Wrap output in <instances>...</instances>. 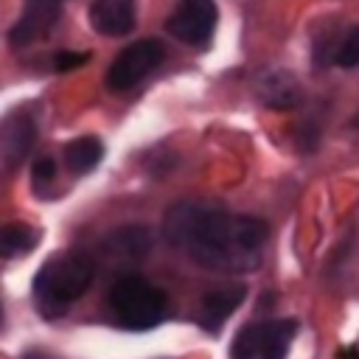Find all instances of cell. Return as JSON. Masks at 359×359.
Returning a JSON list of instances; mask_svg holds the SVG:
<instances>
[{"label":"cell","mask_w":359,"mask_h":359,"mask_svg":"<svg viewBox=\"0 0 359 359\" xmlns=\"http://www.w3.org/2000/svg\"><path fill=\"white\" fill-rule=\"evenodd\" d=\"M163 236L194 264L224 275H241L261 264L269 230L266 222L255 216L180 202L165 213Z\"/></svg>","instance_id":"obj_1"},{"label":"cell","mask_w":359,"mask_h":359,"mask_svg":"<svg viewBox=\"0 0 359 359\" xmlns=\"http://www.w3.org/2000/svg\"><path fill=\"white\" fill-rule=\"evenodd\" d=\"M95 266L90 258L76 252H59L45 261L34 278V300L39 314L59 317L65 314L73 300H79L93 283Z\"/></svg>","instance_id":"obj_2"},{"label":"cell","mask_w":359,"mask_h":359,"mask_svg":"<svg viewBox=\"0 0 359 359\" xmlns=\"http://www.w3.org/2000/svg\"><path fill=\"white\" fill-rule=\"evenodd\" d=\"M109 309L121 325L146 331V328H154L165 317L168 300H165V292L151 286L146 278L123 275L109 289Z\"/></svg>","instance_id":"obj_3"},{"label":"cell","mask_w":359,"mask_h":359,"mask_svg":"<svg viewBox=\"0 0 359 359\" xmlns=\"http://www.w3.org/2000/svg\"><path fill=\"white\" fill-rule=\"evenodd\" d=\"M297 323L294 320H269V323H252L244 325L230 345L233 359H283L292 339H294Z\"/></svg>","instance_id":"obj_4"},{"label":"cell","mask_w":359,"mask_h":359,"mask_svg":"<svg viewBox=\"0 0 359 359\" xmlns=\"http://www.w3.org/2000/svg\"><path fill=\"white\" fill-rule=\"evenodd\" d=\"M165 56L163 42L157 39H140L118 53V59L107 70V87L112 93H126L135 84H140Z\"/></svg>","instance_id":"obj_5"},{"label":"cell","mask_w":359,"mask_h":359,"mask_svg":"<svg viewBox=\"0 0 359 359\" xmlns=\"http://www.w3.org/2000/svg\"><path fill=\"white\" fill-rule=\"evenodd\" d=\"M216 20L219 11L213 0H182L168 17L165 28L185 45H208L216 31Z\"/></svg>","instance_id":"obj_6"},{"label":"cell","mask_w":359,"mask_h":359,"mask_svg":"<svg viewBox=\"0 0 359 359\" xmlns=\"http://www.w3.org/2000/svg\"><path fill=\"white\" fill-rule=\"evenodd\" d=\"M151 247V236L146 227H121L115 233H109L101 241V258L107 264H135L140 261Z\"/></svg>","instance_id":"obj_7"},{"label":"cell","mask_w":359,"mask_h":359,"mask_svg":"<svg viewBox=\"0 0 359 359\" xmlns=\"http://www.w3.org/2000/svg\"><path fill=\"white\" fill-rule=\"evenodd\" d=\"M90 25L104 36H123L135 25V0H93Z\"/></svg>","instance_id":"obj_8"},{"label":"cell","mask_w":359,"mask_h":359,"mask_svg":"<svg viewBox=\"0 0 359 359\" xmlns=\"http://www.w3.org/2000/svg\"><path fill=\"white\" fill-rule=\"evenodd\" d=\"M244 297H247V289L241 283H230V286H219V289L208 292L199 306V325L208 328L210 334H216L219 325L241 306Z\"/></svg>","instance_id":"obj_9"},{"label":"cell","mask_w":359,"mask_h":359,"mask_svg":"<svg viewBox=\"0 0 359 359\" xmlns=\"http://www.w3.org/2000/svg\"><path fill=\"white\" fill-rule=\"evenodd\" d=\"M255 90L261 95V101L272 109H289L300 101V84L292 73L286 70H266L258 76Z\"/></svg>","instance_id":"obj_10"},{"label":"cell","mask_w":359,"mask_h":359,"mask_svg":"<svg viewBox=\"0 0 359 359\" xmlns=\"http://www.w3.org/2000/svg\"><path fill=\"white\" fill-rule=\"evenodd\" d=\"M34 137H36V129H34V121H31L28 115H11V118L3 123L0 151H3L6 168H14V165L31 151Z\"/></svg>","instance_id":"obj_11"},{"label":"cell","mask_w":359,"mask_h":359,"mask_svg":"<svg viewBox=\"0 0 359 359\" xmlns=\"http://www.w3.org/2000/svg\"><path fill=\"white\" fill-rule=\"evenodd\" d=\"M56 14H59V8H56L53 0H31L28 3V11L11 28V42L14 45H25V42L36 39L39 34L48 31V25L56 20Z\"/></svg>","instance_id":"obj_12"},{"label":"cell","mask_w":359,"mask_h":359,"mask_svg":"<svg viewBox=\"0 0 359 359\" xmlns=\"http://www.w3.org/2000/svg\"><path fill=\"white\" fill-rule=\"evenodd\" d=\"M104 157V146L98 137H76L65 146V163L73 174H87L93 171Z\"/></svg>","instance_id":"obj_13"},{"label":"cell","mask_w":359,"mask_h":359,"mask_svg":"<svg viewBox=\"0 0 359 359\" xmlns=\"http://www.w3.org/2000/svg\"><path fill=\"white\" fill-rule=\"evenodd\" d=\"M36 241H39V233L31 224H20V222L3 227V233H0V250H3L6 258H14V255H22V252L34 250Z\"/></svg>","instance_id":"obj_14"},{"label":"cell","mask_w":359,"mask_h":359,"mask_svg":"<svg viewBox=\"0 0 359 359\" xmlns=\"http://www.w3.org/2000/svg\"><path fill=\"white\" fill-rule=\"evenodd\" d=\"M337 65H342V67H359V28H353L342 39V45L337 50Z\"/></svg>","instance_id":"obj_15"},{"label":"cell","mask_w":359,"mask_h":359,"mask_svg":"<svg viewBox=\"0 0 359 359\" xmlns=\"http://www.w3.org/2000/svg\"><path fill=\"white\" fill-rule=\"evenodd\" d=\"M53 171H56L53 160H50V157H39V160L34 163V171H31V177H34V185L50 182V180H53Z\"/></svg>","instance_id":"obj_16"},{"label":"cell","mask_w":359,"mask_h":359,"mask_svg":"<svg viewBox=\"0 0 359 359\" xmlns=\"http://www.w3.org/2000/svg\"><path fill=\"white\" fill-rule=\"evenodd\" d=\"M87 62V53H70V50H62V53H56V70H73V67H79V65H84Z\"/></svg>","instance_id":"obj_17"},{"label":"cell","mask_w":359,"mask_h":359,"mask_svg":"<svg viewBox=\"0 0 359 359\" xmlns=\"http://www.w3.org/2000/svg\"><path fill=\"white\" fill-rule=\"evenodd\" d=\"M28 359H48V356H28Z\"/></svg>","instance_id":"obj_18"},{"label":"cell","mask_w":359,"mask_h":359,"mask_svg":"<svg viewBox=\"0 0 359 359\" xmlns=\"http://www.w3.org/2000/svg\"><path fill=\"white\" fill-rule=\"evenodd\" d=\"M53 3H56V0H53Z\"/></svg>","instance_id":"obj_19"}]
</instances>
